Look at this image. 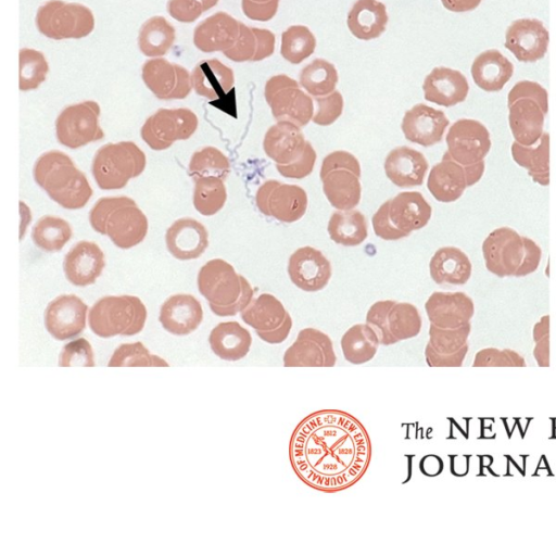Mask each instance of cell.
<instances>
[{"instance_id": "obj_1", "label": "cell", "mask_w": 556, "mask_h": 556, "mask_svg": "<svg viewBox=\"0 0 556 556\" xmlns=\"http://www.w3.org/2000/svg\"><path fill=\"white\" fill-rule=\"evenodd\" d=\"M371 441L352 414L333 408L304 417L292 431L289 459L307 486L336 493L361 480L371 459Z\"/></svg>"}, {"instance_id": "obj_2", "label": "cell", "mask_w": 556, "mask_h": 556, "mask_svg": "<svg viewBox=\"0 0 556 556\" xmlns=\"http://www.w3.org/2000/svg\"><path fill=\"white\" fill-rule=\"evenodd\" d=\"M33 175L49 198L64 208H81L92 195L85 174L61 151L53 150L41 154L35 163Z\"/></svg>"}, {"instance_id": "obj_3", "label": "cell", "mask_w": 556, "mask_h": 556, "mask_svg": "<svg viewBox=\"0 0 556 556\" xmlns=\"http://www.w3.org/2000/svg\"><path fill=\"white\" fill-rule=\"evenodd\" d=\"M486 269L498 277H523L539 267L542 250L509 227L494 229L482 243Z\"/></svg>"}, {"instance_id": "obj_4", "label": "cell", "mask_w": 556, "mask_h": 556, "mask_svg": "<svg viewBox=\"0 0 556 556\" xmlns=\"http://www.w3.org/2000/svg\"><path fill=\"white\" fill-rule=\"evenodd\" d=\"M198 289L217 316H235L253 300L254 291L249 281L228 262L214 258L198 273Z\"/></svg>"}, {"instance_id": "obj_5", "label": "cell", "mask_w": 556, "mask_h": 556, "mask_svg": "<svg viewBox=\"0 0 556 556\" xmlns=\"http://www.w3.org/2000/svg\"><path fill=\"white\" fill-rule=\"evenodd\" d=\"M91 227L119 249H130L146 238L148 218L128 197L101 198L89 212Z\"/></svg>"}, {"instance_id": "obj_6", "label": "cell", "mask_w": 556, "mask_h": 556, "mask_svg": "<svg viewBox=\"0 0 556 556\" xmlns=\"http://www.w3.org/2000/svg\"><path fill=\"white\" fill-rule=\"evenodd\" d=\"M507 105L515 141L523 146L535 144L544 132V119L548 112L546 89L539 83L520 80L509 90Z\"/></svg>"}, {"instance_id": "obj_7", "label": "cell", "mask_w": 556, "mask_h": 556, "mask_svg": "<svg viewBox=\"0 0 556 556\" xmlns=\"http://www.w3.org/2000/svg\"><path fill=\"white\" fill-rule=\"evenodd\" d=\"M147 320V308L135 295H106L89 311L88 323L93 333L101 338L134 336Z\"/></svg>"}, {"instance_id": "obj_8", "label": "cell", "mask_w": 556, "mask_h": 556, "mask_svg": "<svg viewBox=\"0 0 556 556\" xmlns=\"http://www.w3.org/2000/svg\"><path fill=\"white\" fill-rule=\"evenodd\" d=\"M146 163V154L136 143H108L97 151L91 172L100 189H122L144 170Z\"/></svg>"}, {"instance_id": "obj_9", "label": "cell", "mask_w": 556, "mask_h": 556, "mask_svg": "<svg viewBox=\"0 0 556 556\" xmlns=\"http://www.w3.org/2000/svg\"><path fill=\"white\" fill-rule=\"evenodd\" d=\"M323 191L329 203L339 211L353 210L361 201V165L346 151L326 155L320 167Z\"/></svg>"}, {"instance_id": "obj_10", "label": "cell", "mask_w": 556, "mask_h": 556, "mask_svg": "<svg viewBox=\"0 0 556 556\" xmlns=\"http://www.w3.org/2000/svg\"><path fill=\"white\" fill-rule=\"evenodd\" d=\"M366 323L375 330L380 345H392L419 334L422 319L418 308L406 302L383 300L374 303Z\"/></svg>"}, {"instance_id": "obj_11", "label": "cell", "mask_w": 556, "mask_h": 556, "mask_svg": "<svg viewBox=\"0 0 556 556\" xmlns=\"http://www.w3.org/2000/svg\"><path fill=\"white\" fill-rule=\"evenodd\" d=\"M36 26L43 36L51 39H79L93 30L94 16L84 4L49 0L37 11Z\"/></svg>"}, {"instance_id": "obj_12", "label": "cell", "mask_w": 556, "mask_h": 556, "mask_svg": "<svg viewBox=\"0 0 556 556\" xmlns=\"http://www.w3.org/2000/svg\"><path fill=\"white\" fill-rule=\"evenodd\" d=\"M264 96L277 122L287 121L304 127L313 118V99L296 80L285 74L275 75L266 81Z\"/></svg>"}, {"instance_id": "obj_13", "label": "cell", "mask_w": 556, "mask_h": 556, "mask_svg": "<svg viewBox=\"0 0 556 556\" xmlns=\"http://www.w3.org/2000/svg\"><path fill=\"white\" fill-rule=\"evenodd\" d=\"M198 128V117L189 109H160L147 118L141 138L153 150L162 151L177 140L190 138Z\"/></svg>"}, {"instance_id": "obj_14", "label": "cell", "mask_w": 556, "mask_h": 556, "mask_svg": "<svg viewBox=\"0 0 556 556\" xmlns=\"http://www.w3.org/2000/svg\"><path fill=\"white\" fill-rule=\"evenodd\" d=\"M100 106L96 101H84L66 106L55 121L59 142L77 149L101 140L104 132L99 124Z\"/></svg>"}, {"instance_id": "obj_15", "label": "cell", "mask_w": 556, "mask_h": 556, "mask_svg": "<svg viewBox=\"0 0 556 556\" xmlns=\"http://www.w3.org/2000/svg\"><path fill=\"white\" fill-rule=\"evenodd\" d=\"M242 320L258 338L269 344L282 343L292 328V318L283 304L273 294L262 293L241 312Z\"/></svg>"}, {"instance_id": "obj_16", "label": "cell", "mask_w": 556, "mask_h": 556, "mask_svg": "<svg viewBox=\"0 0 556 556\" xmlns=\"http://www.w3.org/2000/svg\"><path fill=\"white\" fill-rule=\"evenodd\" d=\"M255 203L264 215L282 223H294L304 216L308 198L298 185L269 179L257 189Z\"/></svg>"}, {"instance_id": "obj_17", "label": "cell", "mask_w": 556, "mask_h": 556, "mask_svg": "<svg viewBox=\"0 0 556 556\" xmlns=\"http://www.w3.org/2000/svg\"><path fill=\"white\" fill-rule=\"evenodd\" d=\"M447 152L454 161L464 167L484 162L491 149L490 132L476 119L456 121L446 135Z\"/></svg>"}, {"instance_id": "obj_18", "label": "cell", "mask_w": 556, "mask_h": 556, "mask_svg": "<svg viewBox=\"0 0 556 556\" xmlns=\"http://www.w3.org/2000/svg\"><path fill=\"white\" fill-rule=\"evenodd\" d=\"M282 362L285 367H333L337 356L328 334L316 328H304L285 351Z\"/></svg>"}, {"instance_id": "obj_19", "label": "cell", "mask_w": 556, "mask_h": 556, "mask_svg": "<svg viewBox=\"0 0 556 556\" xmlns=\"http://www.w3.org/2000/svg\"><path fill=\"white\" fill-rule=\"evenodd\" d=\"M141 76L146 86L160 100L185 99L192 89L188 70L162 58L148 60L142 65Z\"/></svg>"}, {"instance_id": "obj_20", "label": "cell", "mask_w": 556, "mask_h": 556, "mask_svg": "<svg viewBox=\"0 0 556 556\" xmlns=\"http://www.w3.org/2000/svg\"><path fill=\"white\" fill-rule=\"evenodd\" d=\"M470 324L459 328L429 327L425 358L429 367H459L468 352Z\"/></svg>"}, {"instance_id": "obj_21", "label": "cell", "mask_w": 556, "mask_h": 556, "mask_svg": "<svg viewBox=\"0 0 556 556\" xmlns=\"http://www.w3.org/2000/svg\"><path fill=\"white\" fill-rule=\"evenodd\" d=\"M548 42V30L538 18L515 20L505 33V48L523 63L543 59L547 52Z\"/></svg>"}, {"instance_id": "obj_22", "label": "cell", "mask_w": 556, "mask_h": 556, "mask_svg": "<svg viewBox=\"0 0 556 556\" xmlns=\"http://www.w3.org/2000/svg\"><path fill=\"white\" fill-rule=\"evenodd\" d=\"M87 311V304L77 295H59L45 311V326L56 340L75 338L86 327Z\"/></svg>"}, {"instance_id": "obj_23", "label": "cell", "mask_w": 556, "mask_h": 556, "mask_svg": "<svg viewBox=\"0 0 556 556\" xmlns=\"http://www.w3.org/2000/svg\"><path fill=\"white\" fill-rule=\"evenodd\" d=\"M331 273L330 262L315 248H299L289 257V278L303 291L316 292L324 289L331 278Z\"/></svg>"}, {"instance_id": "obj_24", "label": "cell", "mask_w": 556, "mask_h": 556, "mask_svg": "<svg viewBox=\"0 0 556 556\" xmlns=\"http://www.w3.org/2000/svg\"><path fill=\"white\" fill-rule=\"evenodd\" d=\"M448 124L443 111L418 103L405 112L401 128L408 141L430 147L441 142Z\"/></svg>"}, {"instance_id": "obj_25", "label": "cell", "mask_w": 556, "mask_h": 556, "mask_svg": "<svg viewBox=\"0 0 556 556\" xmlns=\"http://www.w3.org/2000/svg\"><path fill=\"white\" fill-rule=\"evenodd\" d=\"M430 324L440 328H459L470 324L472 300L464 292H433L425 303Z\"/></svg>"}, {"instance_id": "obj_26", "label": "cell", "mask_w": 556, "mask_h": 556, "mask_svg": "<svg viewBox=\"0 0 556 556\" xmlns=\"http://www.w3.org/2000/svg\"><path fill=\"white\" fill-rule=\"evenodd\" d=\"M105 266L104 253L91 241H79L66 253L63 270L74 286L86 287L96 282Z\"/></svg>"}, {"instance_id": "obj_27", "label": "cell", "mask_w": 556, "mask_h": 556, "mask_svg": "<svg viewBox=\"0 0 556 556\" xmlns=\"http://www.w3.org/2000/svg\"><path fill=\"white\" fill-rule=\"evenodd\" d=\"M422 91L427 101L450 108L466 100L469 84L459 71L438 66L425 77Z\"/></svg>"}, {"instance_id": "obj_28", "label": "cell", "mask_w": 556, "mask_h": 556, "mask_svg": "<svg viewBox=\"0 0 556 556\" xmlns=\"http://www.w3.org/2000/svg\"><path fill=\"white\" fill-rule=\"evenodd\" d=\"M306 143L301 127L291 122L280 121L266 131L263 149L276 165H289L303 155Z\"/></svg>"}, {"instance_id": "obj_29", "label": "cell", "mask_w": 556, "mask_h": 556, "mask_svg": "<svg viewBox=\"0 0 556 556\" xmlns=\"http://www.w3.org/2000/svg\"><path fill=\"white\" fill-rule=\"evenodd\" d=\"M165 242L168 252L175 258L194 260L208 247V235L200 222L184 217L175 220L166 230Z\"/></svg>"}, {"instance_id": "obj_30", "label": "cell", "mask_w": 556, "mask_h": 556, "mask_svg": "<svg viewBox=\"0 0 556 556\" xmlns=\"http://www.w3.org/2000/svg\"><path fill=\"white\" fill-rule=\"evenodd\" d=\"M240 22L226 12H217L199 23L193 31V43L202 52L226 51L237 41Z\"/></svg>"}, {"instance_id": "obj_31", "label": "cell", "mask_w": 556, "mask_h": 556, "mask_svg": "<svg viewBox=\"0 0 556 556\" xmlns=\"http://www.w3.org/2000/svg\"><path fill=\"white\" fill-rule=\"evenodd\" d=\"M202 319L201 303L191 294H174L160 308L159 320L172 334H189L200 326Z\"/></svg>"}, {"instance_id": "obj_32", "label": "cell", "mask_w": 556, "mask_h": 556, "mask_svg": "<svg viewBox=\"0 0 556 556\" xmlns=\"http://www.w3.org/2000/svg\"><path fill=\"white\" fill-rule=\"evenodd\" d=\"M432 208L418 191L400 192L388 200V214L392 225L406 237L424 228L431 218Z\"/></svg>"}, {"instance_id": "obj_33", "label": "cell", "mask_w": 556, "mask_h": 556, "mask_svg": "<svg viewBox=\"0 0 556 556\" xmlns=\"http://www.w3.org/2000/svg\"><path fill=\"white\" fill-rule=\"evenodd\" d=\"M429 168L425 155L409 147H397L384 160L387 177L399 188L420 186Z\"/></svg>"}, {"instance_id": "obj_34", "label": "cell", "mask_w": 556, "mask_h": 556, "mask_svg": "<svg viewBox=\"0 0 556 556\" xmlns=\"http://www.w3.org/2000/svg\"><path fill=\"white\" fill-rule=\"evenodd\" d=\"M427 187L439 202L451 203L458 200L468 187L465 167L446 151L441 162L430 169Z\"/></svg>"}, {"instance_id": "obj_35", "label": "cell", "mask_w": 556, "mask_h": 556, "mask_svg": "<svg viewBox=\"0 0 556 556\" xmlns=\"http://www.w3.org/2000/svg\"><path fill=\"white\" fill-rule=\"evenodd\" d=\"M473 83L486 92H497L510 80L513 63L497 49H488L476 56L471 64Z\"/></svg>"}, {"instance_id": "obj_36", "label": "cell", "mask_w": 556, "mask_h": 556, "mask_svg": "<svg viewBox=\"0 0 556 556\" xmlns=\"http://www.w3.org/2000/svg\"><path fill=\"white\" fill-rule=\"evenodd\" d=\"M191 83L197 94L216 100L230 91L235 76L232 70L219 60H203L194 66Z\"/></svg>"}, {"instance_id": "obj_37", "label": "cell", "mask_w": 556, "mask_h": 556, "mask_svg": "<svg viewBox=\"0 0 556 556\" xmlns=\"http://www.w3.org/2000/svg\"><path fill=\"white\" fill-rule=\"evenodd\" d=\"M388 21L387 8L378 0H356L346 17L349 30L361 40L378 38Z\"/></svg>"}, {"instance_id": "obj_38", "label": "cell", "mask_w": 556, "mask_h": 556, "mask_svg": "<svg viewBox=\"0 0 556 556\" xmlns=\"http://www.w3.org/2000/svg\"><path fill=\"white\" fill-rule=\"evenodd\" d=\"M471 268L469 257L455 247L440 248L429 263L430 276L438 285H465L471 276Z\"/></svg>"}, {"instance_id": "obj_39", "label": "cell", "mask_w": 556, "mask_h": 556, "mask_svg": "<svg viewBox=\"0 0 556 556\" xmlns=\"http://www.w3.org/2000/svg\"><path fill=\"white\" fill-rule=\"evenodd\" d=\"M208 343L216 356L235 362L247 356L252 345V336L238 321H224L212 329Z\"/></svg>"}, {"instance_id": "obj_40", "label": "cell", "mask_w": 556, "mask_h": 556, "mask_svg": "<svg viewBox=\"0 0 556 556\" xmlns=\"http://www.w3.org/2000/svg\"><path fill=\"white\" fill-rule=\"evenodd\" d=\"M511 156L521 167L526 168L531 178L542 186L549 184V135L543 132L533 146H523L515 141L511 144Z\"/></svg>"}, {"instance_id": "obj_41", "label": "cell", "mask_w": 556, "mask_h": 556, "mask_svg": "<svg viewBox=\"0 0 556 556\" xmlns=\"http://www.w3.org/2000/svg\"><path fill=\"white\" fill-rule=\"evenodd\" d=\"M340 345L349 363L362 365L375 357L380 342L375 330L365 323L350 327L342 336Z\"/></svg>"}, {"instance_id": "obj_42", "label": "cell", "mask_w": 556, "mask_h": 556, "mask_svg": "<svg viewBox=\"0 0 556 556\" xmlns=\"http://www.w3.org/2000/svg\"><path fill=\"white\" fill-rule=\"evenodd\" d=\"M332 241L344 247H356L367 238V222L356 210L337 211L331 214L328 227Z\"/></svg>"}, {"instance_id": "obj_43", "label": "cell", "mask_w": 556, "mask_h": 556, "mask_svg": "<svg viewBox=\"0 0 556 556\" xmlns=\"http://www.w3.org/2000/svg\"><path fill=\"white\" fill-rule=\"evenodd\" d=\"M175 37V28L165 17L152 16L139 30L138 46L146 56L157 58L168 52Z\"/></svg>"}, {"instance_id": "obj_44", "label": "cell", "mask_w": 556, "mask_h": 556, "mask_svg": "<svg viewBox=\"0 0 556 556\" xmlns=\"http://www.w3.org/2000/svg\"><path fill=\"white\" fill-rule=\"evenodd\" d=\"M299 78L301 87L315 98L333 92L339 79L336 66L319 58L305 65Z\"/></svg>"}, {"instance_id": "obj_45", "label": "cell", "mask_w": 556, "mask_h": 556, "mask_svg": "<svg viewBox=\"0 0 556 556\" xmlns=\"http://www.w3.org/2000/svg\"><path fill=\"white\" fill-rule=\"evenodd\" d=\"M71 238V225L65 219L51 215L39 218L31 230L34 243L46 252L60 251Z\"/></svg>"}, {"instance_id": "obj_46", "label": "cell", "mask_w": 556, "mask_h": 556, "mask_svg": "<svg viewBox=\"0 0 556 556\" xmlns=\"http://www.w3.org/2000/svg\"><path fill=\"white\" fill-rule=\"evenodd\" d=\"M226 199L227 191L223 179L213 176L194 178L193 205L200 214H216L223 208Z\"/></svg>"}, {"instance_id": "obj_47", "label": "cell", "mask_w": 556, "mask_h": 556, "mask_svg": "<svg viewBox=\"0 0 556 556\" xmlns=\"http://www.w3.org/2000/svg\"><path fill=\"white\" fill-rule=\"evenodd\" d=\"M315 48L316 38L304 25L289 26L281 34L280 54L292 64H299L307 59L314 53Z\"/></svg>"}, {"instance_id": "obj_48", "label": "cell", "mask_w": 556, "mask_h": 556, "mask_svg": "<svg viewBox=\"0 0 556 556\" xmlns=\"http://www.w3.org/2000/svg\"><path fill=\"white\" fill-rule=\"evenodd\" d=\"M229 172L228 157L214 147H204L194 152L189 162V174L193 179L213 176L225 180Z\"/></svg>"}, {"instance_id": "obj_49", "label": "cell", "mask_w": 556, "mask_h": 556, "mask_svg": "<svg viewBox=\"0 0 556 556\" xmlns=\"http://www.w3.org/2000/svg\"><path fill=\"white\" fill-rule=\"evenodd\" d=\"M49 65L45 55L37 50L24 48L20 50V89L33 90L45 81Z\"/></svg>"}, {"instance_id": "obj_50", "label": "cell", "mask_w": 556, "mask_h": 556, "mask_svg": "<svg viewBox=\"0 0 556 556\" xmlns=\"http://www.w3.org/2000/svg\"><path fill=\"white\" fill-rule=\"evenodd\" d=\"M109 367H167L163 358L153 355L141 343H125L119 345L109 361Z\"/></svg>"}, {"instance_id": "obj_51", "label": "cell", "mask_w": 556, "mask_h": 556, "mask_svg": "<svg viewBox=\"0 0 556 556\" xmlns=\"http://www.w3.org/2000/svg\"><path fill=\"white\" fill-rule=\"evenodd\" d=\"M59 366L93 367V351L90 343L86 339L79 338L65 344L59 357Z\"/></svg>"}, {"instance_id": "obj_52", "label": "cell", "mask_w": 556, "mask_h": 556, "mask_svg": "<svg viewBox=\"0 0 556 556\" xmlns=\"http://www.w3.org/2000/svg\"><path fill=\"white\" fill-rule=\"evenodd\" d=\"M317 110L313 115L312 121L319 126H329L333 124L343 112V97L334 90L333 92L316 97Z\"/></svg>"}, {"instance_id": "obj_53", "label": "cell", "mask_w": 556, "mask_h": 556, "mask_svg": "<svg viewBox=\"0 0 556 556\" xmlns=\"http://www.w3.org/2000/svg\"><path fill=\"white\" fill-rule=\"evenodd\" d=\"M475 367L483 366H517L525 367L526 362L523 357L517 352L505 349L498 350L494 348H488L479 351L473 361Z\"/></svg>"}, {"instance_id": "obj_54", "label": "cell", "mask_w": 556, "mask_h": 556, "mask_svg": "<svg viewBox=\"0 0 556 556\" xmlns=\"http://www.w3.org/2000/svg\"><path fill=\"white\" fill-rule=\"evenodd\" d=\"M256 50V39L251 27L240 22V33L236 43L224 55L235 62L252 61Z\"/></svg>"}, {"instance_id": "obj_55", "label": "cell", "mask_w": 556, "mask_h": 556, "mask_svg": "<svg viewBox=\"0 0 556 556\" xmlns=\"http://www.w3.org/2000/svg\"><path fill=\"white\" fill-rule=\"evenodd\" d=\"M316 157L315 149L307 141L303 155L296 162L289 165H276V168L286 178L302 179L313 172Z\"/></svg>"}, {"instance_id": "obj_56", "label": "cell", "mask_w": 556, "mask_h": 556, "mask_svg": "<svg viewBox=\"0 0 556 556\" xmlns=\"http://www.w3.org/2000/svg\"><path fill=\"white\" fill-rule=\"evenodd\" d=\"M167 11L176 21L191 23L206 10L202 0H168Z\"/></svg>"}, {"instance_id": "obj_57", "label": "cell", "mask_w": 556, "mask_h": 556, "mask_svg": "<svg viewBox=\"0 0 556 556\" xmlns=\"http://www.w3.org/2000/svg\"><path fill=\"white\" fill-rule=\"evenodd\" d=\"M549 316L545 315L533 328L535 348L533 355L539 366H549V341H548Z\"/></svg>"}, {"instance_id": "obj_58", "label": "cell", "mask_w": 556, "mask_h": 556, "mask_svg": "<svg viewBox=\"0 0 556 556\" xmlns=\"http://www.w3.org/2000/svg\"><path fill=\"white\" fill-rule=\"evenodd\" d=\"M371 224L375 235L383 240H399L406 237L392 225L388 214V201L376 211Z\"/></svg>"}, {"instance_id": "obj_59", "label": "cell", "mask_w": 556, "mask_h": 556, "mask_svg": "<svg viewBox=\"0 0 556 556\" xmlns=\"http://www.w3.org/2000/svg\"><path fill=\"white\" fill-rule=\"evenodd\" d=\"M279 0L256 2L253 0H241L244 15L253 21L266 22L271 20L278 11Z\"/></svg>"}, {"instance_id": "obj_60", "label": "cell", "mask_w": 556, "mask_h": 556, "mask_svg": "<svg viewBox=\"0 0 556 556\" xmlns=\"http://www.w3.org/2000/svg\"><path fill=\"white\" fill-rule=\"evenodd\" d=\"M251 28L256 39V50L252 61H261L270 56L275 50V35L268 29L257 27Z\"/></svg>"}, {"instance_id": "obj_61", "label": "cell", "mask_w": 556, "mask_h": 556, "mask_svg": "<svg viewBox=\"0 0 556 556\" xmlns=\"http://www.w3.org/2000/svg\"><path fill=\"white\" fill-rule=\"evenodd\" d=\"M441 2L446 10L463 13L477 9L482 0H441Z\"/></svg>"}, {"instance_id": "obj_62", "label": "cell", "mask_w": 556, "mask_h": 556, "mask_svg": "<svg viewBox=\"0 0 556 556\" xmlns=\"http://www.w3.org/2000/svg\"><path fill=\"white\" fill-rule=\"evenodd\" d=\"M253 1H256V2H266V1H269V0H253Z\"/></svg>"}]
</instances>
